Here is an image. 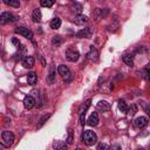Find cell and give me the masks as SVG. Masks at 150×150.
Segmentation results:
<instances>
[{"instance_id":"cell-1","label":"cell","mask_w":150,"mask_h":150,"mask_svg":"<svg viewBox=\"0 0 150 150\" xmlns=\"http://www.w3.org/2000/svg\"><path fill=\"white\" fill-rule=\"evenodd\" d=\"M82 141H83L87 145L92 146V145H94V144L97 142V136H96V134H95L94 131H92V130H86V131L82 134Z\"/></svg>"},{"instance_id":"cell-2","label":"cell","mask_w":150,"mask_h":150,"mask_svg":"<svg viewBox=\"0 0 150 150\" xmlns=\"http://www.w3.org/2000/svg\"><path fill=\"white\" fill-rule=\"evenodd\" d=\"M14 138H15V137H14V134H13L12 131L6 130V131L3 132V139H4V143H5L6 146L12 145L13 142H14Z\"/></svg>"},{"instance_id":"cell-3","label":"cell","mask_w":150,"mask_h":150,"mask_svg":"<svg viewBox=\"0 0 150 150\" xmlns=\"http://www.w3.org/2000/svg\"><path fill=\"white\" fill-rule=\"evenodd\" d=\"M14 32L17 33V34H19V35H22V36H25V38H27V39H32L33 38V33H32V31L31 29H28L27 27H17L15 29H14Z\"/></svg>"},{"instance_id":"cell-4","label":"cell","mask_w":150,"mask_h":150,"mask_svg":"<svg viewBox=\"0 0 150 150\" xmlns=\"http://www.w3.org/2000/svg\"><path fill=\"white\" fill-rule=\"evenodd\" d=\"M12 21H15V17L12 13L5 12V13H3L1 15H0V24L1 25L8 24V22H12Z\"/></svg>"},{"instance_id":"cell-5","label":"cell","mask_w":150,"mask_h":150,"mask_svg":"<svg viewBox=\"0 0 150 150\" xmlns=\"http://www.w3.org/2000/svg\"><path fill=\"white\" fill-rule=\"evenodd\" d=\"M66 57L70 61V62H75V61H78L79 60V57H80V54H79V52L78 50H75V49H68L67 52H66Z\"/></svg>"},{"instance_id":"cell-6","label":"cell","mask_w":150,"mask_h":150,"mask_svg":"<svg viewBox=\"0 0 150 150\" xmlns=\"http://www.w3.org/2000/svg\"><path fill=\"white\" fill-rule=\"evenodd\" d=\"M134 125L136 128H138V129H143V128H145L148 125V118L144 117V116H139L134 121Z\"/></svg>"},{"instance_id":"cell-7","label":"cell","mask_w":150,"mask_h":150,"mask_svg":"<svg viewBox=\"0 0 150 150\" xmlns=\"http://www.w3.org/2000/svg\"><path fill=\"white\" fill-rule=\"evenodd\" d=\"M93 35V29L90 27H87L85 29H81L80 32L76 33V38H86V39H89L92 38Z\"/></svg>"},{"instance_id":"cell-8","label":"cell","mask_w":150,"mask_h":150,"mask_svg":"<svg viewBox=\"0 0 150 150\" xmlns=\"http://www.w3.org/2000/svg\"><path fill=\"white\" fill-rule=\"evenodd\" d=\"M34 106H35V99L33 96H31V95L25 96V99H24V107L26 109H32Z\"/></svg>"},{"instance_id":"cell-9","label":"cell","mask_w":150,"mask_h":150,"mask_svg":"<svg viewBox=\"0 0 150 150\" xmlns=\"http://www.w3.org/2000/svg\"><path fill=\"white\" fill-rule=\"evenodd\" d=\"M90 100H87L86 102H85V106H83V108L81 109V111H80V123L82 124V125H85V116H86V111H87V109L89 108V106H90Z\"/></svg>"},{"instance_id":"cell-10","label":"cell","mask_w":150,"mask_h":150,"mask_svg":"<svg viewBox=\"0 0 150 150\" xmlns=\"http://www.w3.org/2000/svg\"><path fill=\"white\" fill-rule=\"evenodd\" d=\"M87 56H88V59H89V60H92V61H96V60L99 59V52H97V49H96L94 46H90V49H89V52H88Z\"/></svg>"},{"instance_id":"cell-11","label":"cell","mask_w":150,"mask_h":150,"mask_svg":"<svg viewBox=\"0 0 150 150\" xmlns=\"http://www.w3.org/2000/svg\"><path fill=\"white\" fill-rule=\"evenodd\" d=\"M34 63H35L34 57L33 56H29V55L28 56H25L24 60H22V66L25 68H32L34 66Z\"/></svg>"},{"instance_id":"cell-12","label":"cell","mask_w":150,"mask_h":150,"mask_svg":"<svg viewBox=\"0 0 150 150\" xmlns=\"http://www.w3.org/2000/svg\"><path fill=\"white\" fill-rule=\"evenodd\" d=\"M73 22L74 24H76V25H85L88 22V18L86 15H82V14H79L76 15L74 19H73Z\"/></svg>"},{"instance_id":"cell-13","label":"cell","mask_w":150,"mask_h":150,"mask_svg":"<svg viewBox=\"0 0 150 150\" xmlns=\"http://www.w3.org/2000/svg\"><path fill=\"white\" fill-rule=\"evenodd\" d=\"M27 82H28V85H31V86H34V85H36V82H38V75L35 74V73H29L28 75H27Z\"/></svg>"},{"instance_id":"cell-14","label":"cell","mask_w":150,"mask_h":150,"mask_svg":"<svg viewBox=\"0 0 150 150\" xmlns=\"http://www.w3.org/2000/svg\"><path fill=\"white\" fill-rule=\"evenodd\" d=\"M97 123H99V115L96 113H93L88 118V124L90 127H95L97 125Z\"/></svg>"},{"instance_id":"cell-15","label":"cell","mask_w":150,"mask_h":150,"mask_svg":"<svg viewBox=\"0 0 150 150\" xmlns=\"http://www.w3.org/2000/svg\"><path fill=\"white\" fill-rule=\"evenodd\" d=\"M97 109L102 110V111H108V110H110V103H108L107 101H99Z\"/></svg>"},{"instance_id":"cell-16","label":"cell","mask_w":150,"mask_h":150,"mask_svg":"<svg viewBox=\"0 0 150 150\" xmlns=\"http://www.w3.org/2000/svg\"><path fill=\"white\" fill-rule=\"evenodd\" d=\"M41 18H42L41 11H40L39 8L34 10V11H33V13H32V19H33V21H34V22H39V21L41 20Z\"/></svg>"},{"instance_id":"cell-17","label":"cell","mask_w":150,"mask_h":150,"mask_svg":"<svg viewBox=\"0 0 150 150\" xmlns=\"http://www.w3.org/2000/svg\"><path fill=\"white\" fill-rule=\"evenodd\" d=\"M122 60H123V62H124L127 66H129V67H132V66H134V59H132V55L125 54V55H123Z\"/></svg>"},{"instance_id":"cell-18","label":"cell","mask_w":150,"mask_h":150,"mask_svg":"<svg viewBox=\"0 0 150 150\" xmlns=\"http://www.w3.org/2000/svg\"><path fill=\"white\" fill-rule=\"evenodd\" d=\"M4 4L7 5V6H11V7H20V3H19V0H3Z\"/></svg>"},{"instance_id":"cell-19","label":"cell","mask_w":150,"mask_h":150,"mask_svg":"<svg viewBox=\"0 0 150 150\" xmlns=\"http://www.w3.org/2000/svg\"><path fill=\"white\" fill-rule=\"evenodd\" d=\"M53 148H54V149H59V150H64V149L68 148V145H67V143H64V142L56 141V142L53 144Z\"/></svg>"},{"instance_id":"cell-20","label":"cell","mask_w":150,"mask_h":150,"mask_svg":"<svg viewBox=\"0 0 150 150\" xmlns=\"http://www.w3.org/2000/svg\"><path fill=\"white\" fill-rule=\"evenodd\" d=\"M68 71H70V70H69V68H68L67 66H64V64H60V66L57 67V73L61 75V76H64V75H66Z\"/></svg>"},{"instance_id":"cell-21","label":"cell","mask_w":150,"mask_h":150,"mask_svg":"<svg viewBox=\"0 0 150 150\" xmlns=\"http://www.w3.org/2000/svg\"><path fill=\"white\" fill-rule=\"evenodd\" d=\"M60 26H61V19L60 18H54L50 21V27L53 29H57V28H60Z\"/></svg>"},{"instance_id":"cell-22","label":"cell","mask_w":150,"mask_h":150,"mask_svg":"<svg viewBox=\"0 0 150 150\" xmlns=\"http://www.w3.org/2000/svg\"><path fill=\"white\" fill-rule=\"evenodd\" d=\"M54 3H55V0H40V5L42 7H47V8L52 7L54 5Z\"/></svg>"},{"instance_id":"cell-23","label":"cell","mask_w":150,"mask_h":150,"mask_svg":"<svg viewBox=\"0 0 150 150\" xmlns=\"http://www.w3.org/2000/svg\"><path fill=\"white\" fill-rule=\"evenodd\" d=\"M118 109H120L122 113H127L128 107H127V103H125L124 100H120V101H118Z\"/></svg>"},{"instance_id":"cell-24","label":"cell","mask_w":150,"mask_h":150,"mask_svg":"<svg viewBox=\"0 0 150 150\" xmlns=\"http://www.w3.org/2000/svg\"><path fill=\"white\" fill-rule=\"evenodd\" d=\"M127 113H128V115H129L130 117H131V116H134V115L137 113V106H136V104H131V106H130V108H128Z\"/></svg>"},{"instance_id":"cell-25","label":"cell","mask_w":150,"mask_h":150,"mask_svg":"<svg viewBox=\"0 0 150 150\" xmlns=\"http://www.w3.org/2000/svg\"><path fill=\"white\" fill-rule=\"evenodd\" d=\"M102 17H103V11L100 10V8H96L95 12H94V19H95L96 21H99Z\"/></svg>"},{"instance_id":"cell-26","label":"cell","mask_w":150,"mask_h":150,"mask_svg":"<svg viewBox=\"0 0 150 150\" xmlns=\"http://www.w3.org/2000/svg\"><path fill=\"white\" fill-rule=\"evenodd\" d=\"M63 78V81L66 82V83H69L70 81H71V79H73V75H71V73L70 71H68L64 76H62Z\"/></svg>"},{"instance_id":"cell-27","label":"cell","mask_w":150,"mask_h":150,"mask_svg":"<svg viewBox=\"0 0 150 150\" xmlns=\"http://www.w3.org/2000/svg\"><path fill=\"white\" fill-rule=\"evenodd\" d=\"M70 8H71L73 11H76V12H79V13L82 11V6H81L80 4H76V3H75V4H74L71 7H70Z\"/></svg>"},{"instance_id":"cell-28","label":"cell","mask_w":150,"mask_h":150,"mask_svg":"<svg viewBox=\"0 0 150 150\" xmlns=\"http://www.w3.org/2000/svg\"><path fill=\"white\" fill-rule=\"evenodd\" d=\"M52 42H53V45H61V42H62V39H61V36H54L53 38V40H52Z\"/></svg>"},{"instance_id":"cell-29","label":"cell","mask_w":150,"mask_h":150,"mask_svg":"<svg viewBox=\"0 0 150 150\" xmlns=\"http://www.w3.org/2000/svg\"><path fill=\"white\" fill-rule=\"evenodd\" d=\"M54 79H55V71H54V69H52L50 70V74H49V78H48V82L49 83L54 82Z\"/></svg>"},{"instance_id":"cell-30","label":"cell","mask_w":150,"mask_h":150,"mask_svg":"<svg viewBox=\"0 0 150 150\" xmlns=\"http://www.w3.org/2000/svg\"><path fill=\"white\" fill-rule=\"evenodd\" d=\"M97 149L99 150H108L109 149V145H107V144H99V146H97Z\"/></svg>"},{"instance_id":"cell-31","label":"cell","mask_w":150,"mask_h":150,"mask_svg":"<svg viewBox=\"0 0 150 150\" xmlns=\"http://www.w3.org/2000/svg\"><path fill=\"white\" fill-rule=\"evenodd\" d=\"M49 116H50V115H45V116H43V117H42V118L40 120V124L38 125V128H40V127H41V125H42V124L45 123V121H46V120H47V118H48Z\"/></svg>"},{"instance_id":"cell-32","label":"cell","mask_w":150,"mask_h":150,"mask_svg":"<svg viewBox=\"0 0 150 150\" xmlns=\"http://www.w3.org/2000/svg\"><path fill=\"white\" fill-rule=\"evenodd\" d=\"M67 143H68V144H71V143H73V134H71V130H69V136H68Z\"/></svg>"},{"instance_id":"cell-33","label":"cell","mask_w":150,"mask_h":150,"mask_svg":"<svg viewBox=\"0 0 150 150\" xmlns=\"http://www.w3.org/2000/svg\"><path fill=\"white\" fill-rule=\"evenodd\" d=\"M12 43H13V45H15V46H18V47H19V45H20V41H19V40H18V39H17V38H13V39H12Z\"/></svg>"},{"instance_id":"cell-34","label":"cell","mask_w":150,"mask_h":150,"mask_svg":"<svg viewBox=\"0 0 150 150\" xmlns=\"http://www.w3.org/2000/svg\"><path fill=\"white\" fill-rule=\"evenodd\" d=\"M6 148V145L5 144H3V143H0V149H5Z\"/></svg>"},{"instance_id":"cell-35","label":"cell","mask_w":150,"mask_h":150,"mask_svg":"<svg viewBox=\"0 0 150 150\" xmlns=\"http://www.w3.org/2000/svg\"><path fill=\"white\" fill-rule=\"evenodd\" d=\"M74 1H75V0H74Z\"/></svg>"}]
</instances>
